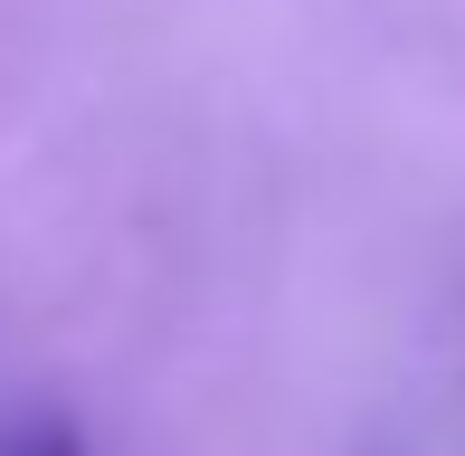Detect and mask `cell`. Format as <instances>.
Instances as JSON below:
<instances>
[{"label":"cell","instance_id":"cell-1","mask_svg":"<svg viewBox=\"0 0 465 456\" xmlns=\"http://www.w3.org/2000/svg\"><path fill=\"white\" fill-rule=\"evenodd\" d=\"M0 456H86V438H76L67 419H29V428L0 438Z\"/></svg>","mask_w":465,"mask_h":456}]
</instances>
